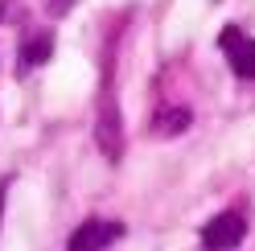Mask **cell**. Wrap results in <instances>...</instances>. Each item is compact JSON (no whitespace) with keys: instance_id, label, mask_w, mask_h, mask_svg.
Instances as JSON below:
<instances>
[{"instance_id":"1","label":"cell","mask_w":255,"mask_h":251,"mask_svg":"<svg viewBox=\"0 0 255 251\" xmlns=\"http://www.w3.org/2000/svg\"><path fill=\"white\" fill-rule=\"evenodd\" d=\"M95 144L107 156L111 165L124 161V116H120V103L111 91L99 95V112H95Z\"/></svg>"},{"instance_id":"2","label":"cell","mask_w":255,"mask_h":251,"mask_svg":"<svg viewBox=\"0 0 255 251\" xmlns=\"http://www.w3.org/2000/svg\"><path fill=\"white\" fill-rule=\"evenodd\" d=\"M247 235V218L239 210H222L202 227V247L206 251H235Z\"/></svg>"},{"instance_id":"3","label":"cell","mask_w":255,"mask_h":251,"mask_svg":"<svg viewBox=\"0 0 255 251\" xmlns=\"http://www.w3.org/2000/svg\"><path fill=\"white\" fill-rule=\"evenodd\" d=\"M124 235V223H111V218H87L78 231H70L66 251H107Z\"/></svg>"},{"instance_id":"4","label":"cell","mask_w":255,"mask_h":251,"mask_svg":"<svg viewBox=\"0 0 255 251\" xmlns=\"http://www.w3.org/2000/svg\"><path fill=\"white\" fill-rule=\"evenodd\" d=\"M218 45H222V54L231 58V70L239 78H255V37H247L239 25H227L218 33Z\"/></svg>"},{"instance_id":"5","label":"cell","mask_w":255,"mask_h":251,"mask_svg":"<svg viewBox=\"0 0 255 251\" xmlns=\"http://www.w3.org/2000/svg\"><path fill=\"white\" fill-rule=\"evenodd\" d=\"M50 50H54V37H50V33L25 37V45H21V66H25V70H29V66H41V62L50 58Z\"/></svg>"},{"instance_id":"6","label":"cell","mask_w":255,"mask_h":251,"mask_svg":"<svg viewBox=\"0 0 255 251\" xmlns=\"http://www.w3.org/2000/svg\"><path fill=\"white\" fill-rule=\"evenodd\" d=\"M185 128H189V112H185V107L161 112V116H156V124H152V132H156V136H181Z\"/></svg>"},{"instance_id":"7","label":"cell","mask_w":255,"mask_h":251,"mask_svg":"<svg viewBox=\"0 0 255 251\" xmlns=\"http://www.w3.org/2000/svg\"><path fill=\"white\" fill-rule=\"evenodd\" d=\"M4 194H8V181H0V218H4Z\"/></svg>"},{"instance_id":"8","label":"cell","mask_w":255,"mask_h":251,"mask_svg":"<svg viewBox=\"0 0 255 251\" xmlns=\"http://www.w3.org/2000/svg\"><path fill=\"white\" fill-rule=\"evenodd\" d=\"M70 8V0H54V12H66Z\"/></svg>"}]
</instances>
